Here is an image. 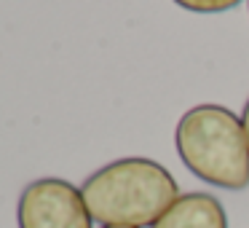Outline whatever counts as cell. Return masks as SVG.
<instances>
[{
    "mask_svg": "<svg viewBox=\"0 0 249 228\" xmlns=\"http://www.w3.org/2000/svg\"><path fill=\"white\" fill-rule=\"evenodd\" d=\"M241 124H244V134H247V145H249V99H247V105H244Z\"/></svg>",
    "mask_w": 249,
    "mask_h": 228,
    "instance_id": "obj_6",
    "label": "cell"
},
{
    "mask_svg": "<svg viewBox=\"0 0 249 228\" xmlns=\"http://www.w3.org/2000/svg\"><path fill=\"white\" fill-rule=\"evenodd\" d=\"M81 196L91 220L102 228H145L179 199V185L153 158H118L89 174Z\"/></svg>",
    "mask_w": 249,
    "mask_h": 228,
    "instance_id": "obj_1",
    "label": "cell"
},
{
    "mask_svg": "<svg viewBox=\"0 0 249 228\" xmlns=\"http://www.w3.org/2000/svg\"><path fill=\"white\" fill-rule=\"evenodd\" d=\"M174 3L188 8V11H196V14H220V11H228V8L238 6L241 0H174Z\"/></svg>",
    "mask_w": 249,
    "mask_h": 228,
    "instance_id": "obj_5",
    "label": "cell"
},
{
    "mask_svg": "<svg viewBox=\"0 0 249 228\" xmlns=\"http://www.w3.org/2000/svg\"><path fill=\"white\" fill-rule=\"evenodd\" d=\"M19 228H91L81 188L62 177H40L24 185L17 204Z\"/></svg>",
    "mask_w": 249,
    "mask_h": 228,
    "instance_id": "obj_3",
    "label": "cell"
},
{
    "mask_svg": "<svg viewBox=\"0 0 249 228\" xmlns=\"http://www.w3.org/2000/svg\"><path fill=\"white\" fill-rule=\"evenodd\" d=\"M174 145L182 164L198 180L225 190L249 185V145L244 124L222 105H196L174 129Z\"/></svg>",
    "mask_w": 249,
    "mask_h": 228,
    "instance_id": "obj_2",
    "label": "cell"
},
{
    "mask_svg": "<svg viewBox=\"0 0 249 228\" xmlns=\"http://www.w3.org/2000/svg\"><path fill=\"white\" fill-rule=\"evenodd\" d=\"M107 228H115V226H107Z\"/></svg>",
    "mask_w": 249,
    "mask_h": 228,
    "instance_id": "obj_7",
    "label": "cell"
},
{
    "mask_svg": "<svg viewBox=\"0 0 249 228\" xmlns=\"http://www.w3.org/2000/svg\"><path fill=\"white\" fill-rule=\"evenodd\" d=\"M150 228H228L225 207L212 193H182Z\"/></svg>",
    "mask_w": 249,
    "mask_h": 228,
    "instance_id": "obj_4",
    "label": "cell"
}]
</instances>
